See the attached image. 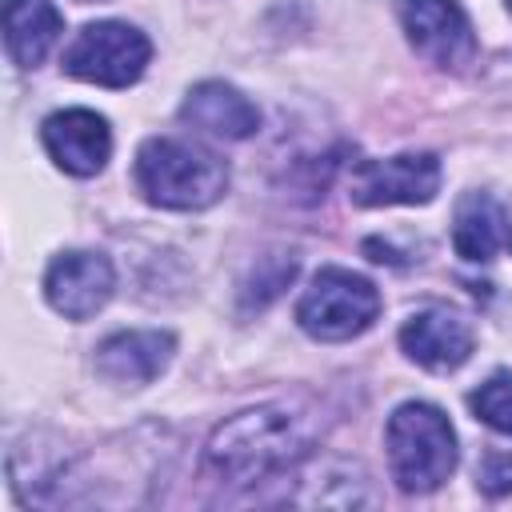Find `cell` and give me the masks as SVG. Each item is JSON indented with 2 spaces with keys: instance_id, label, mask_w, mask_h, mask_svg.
<instances>
[{
  "instance_id": "1",
  "label": "cell",
  "mask_w": 512,
  "mask_h": 512,
  "mask_svg": "<svg viewBox=\"0 0 512 512\" xmlns=\"http://www.w3.org/2000/svg\"><path fill=\"white\" fill-rule=\"evenodd\" d=\"M312 432L284 404H260L224 420L204 448V464L232 484H260L308 456Z\"/></svg>"
},
{
  "instance_id": "2",
  "label": "cell",
  "mask_w": 512,
  "mask_h": 512,
  "mask_svg": "<svg viewBox=\"0 0 512 512\" xmlns=\"http://www.w3.org/2000/svg\"><path fill=\"white\" fill-rule=\"evenodd\" d=\"M136 188L156 208L196 212L228 192V168L220 156L196 144L152 136L136 152Z\"/></svg>"
},
{
  "instance_id": "3",
  "label": "cell",
  "mask_w": 512,
  "mask_h": 512,
  "mask_svg": "<svg viewBox=\"0 0 512 512\" xmlns=\"http://www.w3.org/2000/svg\"><path fill=\"white\" fill-rule=\"evenodd\" d=\"M388 468L400 492H436L456 468V432L436 404L408 400L384 428Z\"/></svg>"
},
{
  "instance_id": "4",
  "label": "cell",
  "mask_w": 512,
  "mask_h": 512,
  "mask_svg": "<svg viewBox=\"0 0 512 512\" xmlns=\"http://www.w3.org/2000/svg\"><path fill=\"white\" fill-rule=\"evenodd\" d=\"M380 316L372 280L348 268H320L296 304V320L312 340H352Z\"/></svg>"
},
{
  "instance_id": "5",
  "label": "cell",
  "mask_w": 512,
  "mask_h": 512,
  "mask_svg": "<svg viewBox=\"0 0 512 512\" xmlns=\"http://www.w3.org/2000/svg\"><path fill=\"white\" fill-rule=\"evenodd\" d=\"M152 56V44L140 28L120 24V20H100L84 24L76 40L64 48V72L100 88H128L144 76Z\"/></svg>"
},
{
  "instance_id": "6",
  "label": "cell",
  "mask_w": 512,
  "mask_h": 512,
  "mask_svg": "<svg viewBox=\"0 0 512 512\" xmlns=\"http://www.w3.org/2000/svg\"><path fill=\"white\" fill-rule=\"evenodd\" d=\"M440 192V160L432 152H404L388 160H356L348 172V200L360 208L428 204Z\"/></svg>"
},
{
  "instance_id": "7",
  "label": "cell",
  "mask_w": 512,
  "mask_h": 512,
  "mask_svg": "<svg viewBox=\"0 0 512 512\" xmlns=\"http://www.w3.org/2000/svg\"><path fill=\"white\" fill-rule=\"evenodd\" d=\"M400 28L408 44L444 72H464L476 60L472 20L456 0H400Z\"/></svg>"
},
{
  "instance_id": "8",
  "label": "cell",
  "mask_w": 512,
  "mask_h": 512,
  "mask_svg": "<svg viewBox=\"0 0 512 512\" xmlns=\"http://www.w3.org/2000/svg\"><path fill=\"white\" fill-rule=\"evenodd\" d=\"M116 288L112 260L100 252H60L44 272V296L48 304L68 320L96 316Z\"/></svg>"
},
{
  "instance_id": "9",
  "label": "cell",
  "mask_w": 512,
  "mask_h": 512,
  "mask_svg": "<svg viewBox=\"0 0 512 512\" xmlns=\"http://www.w3.org/2000/svg\"><path fill=\"white\" fill-rule=\"evenodd\" d=\"M40 140L56 168L72 176H96L112 156V128L92 108H64L52 112L40 128Z\"/></svg>"
},
{
  "instance_id": "10",
  "label": "cell",
  "mask_w": 512,
  "mask_h": 512,
  "mask_svg": "<svg viewBox=\"0 0 512 512\" xmlns=\"http://www.w3.org/2000/svg\"><path fill=\"white\" fill-rule=\"evenodd\" d=\"M172 352H176V336L172 332H160V328L116 332L96 348V372L108 384L144 388L168 368Z\"/></svg>"
},
{
  "instance_id": "11",
  "label": "cell",
  "mask_w": 512,
  "mask_h": 512,
  "mask_svg": "<svg viewBox=\"0 0 512 512\" xmlns=\"http://www.w3.org/2000/svg\"><path fill=\"white\" fill-rule=\"evenodd\" d=\"M472 324L448 308H428L416 312L404 328H400V348L408 360H416L420 368L432 372H452L472 356Z\"/></svg>"
},
{
  "instance_id": "12",
  "label": "cell",
  "mask_w": 512,
  "mask_h": 512,
  "mask_svg": "<svg viewBox=\"0 0 512 512\" xmlns=\"http://www.w3.org/2000/svg\"><path fill=\"white\" fill-rule=\"evenodd\" d=\"M180 120L192 124L196 132L216 136V140H248V136L256 132V124H260V112H256V104H252L244 92H236L232 84H224V80H204V84H196V88L184 96Z\"/></svg>"
},
{
  "instance_id": "13",
  "label": "cell",
  "mask_w": 512,
  "mask_h": 512,
  "mask_svg": "<svg viewBox=\"0 0 512 512\" xmlns=\"http://www.w3.org/2000/svg\"><path fill=\"white\" fill-rule=\"evenodd\" d=\"M60 32L64 20L52 0H4V44L20 68H36Z\"/></svg>"
},
{
  "instance_id": "14",
  "label": "cell",
  "mask_w": 512,
  "mask_h": 512,
  "mask_svg": "<svg viewBox=\"0 0 512 512\" xmlns=\"http://www.w3.org/2000/svg\"><path fill=\"white\" fill-rule=\"evenodd\" d=\"M508 220H504V208L488 196V192H464L456 200V216H452V244H456V256L472 260V264H484L500 252V244L508 240Z\"/></svg>"
},
{
  "instance_id": "15",
  "label": "cell",
  "mask_w": 512,
  "mask_h": 512,
  "mask_svg": "<svg viewBox=\"0 0 512 512\" xmlns=\"http://www.w3.org/2000/svg\"><path fill=\"white\" fill-rule=\"evenodd\" d=\"M296 256L292 252H268V256H260L256 264H252V272H248V280H244V288H240V308L244 312H260V308H268L288 284H292V276H296Z\"/></svg>"
},
{
  "instance_id": "16",
  "label": "cell",
  "mask_w": 512,
  "mask_h": 512,
  "mask_svg": "<svg viewBox=\"0 0 512 512\" xmlns=\"http://www.w3.org/2000/svg\"><path fill=\"white\" fill-rule=\"evenodd\" d=\"M468 408L476 412V420H484L488 428L512 436V372H492L472 396Z\"/></svg>"
},
{
  "instance_id": "17",
  "label": "cell",
  "mask_w": 512,
  "mask_h": 512,
  "mask_svg": "<svg viewBox=\"0 0 512 512\" xmlns=\"http://www.w3.org/2000/svg\"><path fill=\"white\" fill-rule=\"evenodd\" d=\"M476 484L488 496L512 492V452H488L484 464H480V472H476Z\"/></svg>"
},
{
  "instance_id": "18",
  "label": "cell",
  "mask_w": 512,
  "mask_h": 512,
  "mask_svg": "<svg viewBox=\"0 0 512 512\" xmlns=\"http://www.w3.org/2000/svg\"><path fill=\"white\" fill-rule=\"evenodd\" d=\"M508 244H512V232H508Z\"/></svg>"
},
{
  "instance_id": "19",
  "label": "cell",
  "mask_w": 512,
  "mask_h": 512,
  "mask_svg": "<svg viewBox=\"0 0 512 512\" xmlns=\"http://www.w3.org/2000/svg\"><path fill=\"white\" fill-rule=\"evenodd\" d=\"M508 12H512V0H508Z\"/></svg>"
}]
</instances>
